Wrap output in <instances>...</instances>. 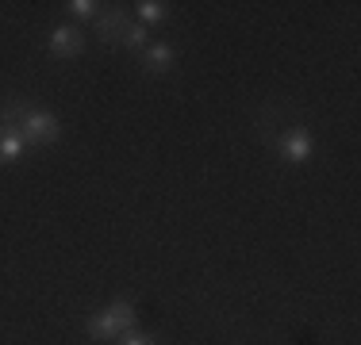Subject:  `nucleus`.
<instances>
[{
    "instance_id": "nucleus-10",
    "label": "nucleus",
    "mask_w": 361,
    "mask_h": 345,
    "mask_svg": "<svg viewBox=\"0 0 361 345\" xmlns=\"http://www.w3.org/2000/svg\"><path fill=\"white\" fill-rule=\"evenodd\" d=\"M100 8H104L100 0H70V4H66V12L77 15V20H97Z\"/></svg>"
},
{
    "instance_id": "nucleus-2",
    "label": "nucleus",
    "mask_w": 361,
    "mask_h": 345,
    "mask_svg": "<svg viewBox=\"0 0 361 345\" xmlns=\"http://www.w3.org/2000/svg\"><path fill=\"white\" fill-rule=\"evenodd\" d=\"M20 134L27 146H54L58 138H62V123H58L54 111L31 108L27 104V111H23V119H20Z\"/></svg>"
},
{
    "instance_id": "nucleus-7",
    "label": "nucleus",
    "mask_w": 361,
    "mask_h": 345,
    "mask_svg": "<svg viewBox=\"0 0 361 345\" xmlns=\"http://www.w3.org/2000/svg\"><path fill=\"white\" fill-rule=\"evenodd\" d=\"M23 150H27V142H23L20 127L0 123V165H16L23 158Z\"/></svg>"
},
{
    "instance_id": "nucleus-3",
    "label": "nucleus",
    "mask_w": 361,
    "mask_h": 345,
    "mask_svg": "<svg viewBox=\"0 0 361 345\" xmlns=\"http://www.w3.org/2000/svg\"><path fill=\"white\" fill-rule=\"evenodd\" d=\"M277 150L288 165H307V161L315 158V134L307 131V127H288V131L281 134Z\"/></svg>"
},
{
    "instance_id": "nucleus-9",
    "label": "nucleus",
    "mask_w": 361,
    "mask_h": 345,
    "mask_svg": "<svg viewBox=\"0 0 361 345\" xmlns=\"http://www.w3.org/2000/svg\"><path fill=\"white\" fill-rule=\"evenodd\" d=\"M119 42H123L127 50H135V54H142V50L150 46V31H146L142 23H135V20H131V23L123 27V34H119Z\"/></svg>"
},
{
    "instance_id": "nucleus-4",
    "label": "nucleus",
    "mask_w": 361,
    "mask_h": 345,
    "mask_svg": "<svg viewBox=\"0 0 361 345\" xmlns=\"http://www.w3.org/2000/svg\"><path fill=\"white\" fill-rule=\"evenodd\" d=\"M127 23H131V15H127L123 4H119V8H108V4H104V8H100V15H97V23H92V34H97L104 46H116Z\"/></svg>"
},
{
    "instance_id": "nucleus-11",
    "label": "nucleus",
    "mask_w": 361,
    "mask_h": 345,
    "mask_svg": "<svg viewBox=\"0 0 361 345\" xmlns=\"http://www.w3.org/2000/svg\"><path fill=\"white\" fill-rule=\"evenodd\" d=\"M116 345H154L150 334H139V330H127V334H119Z\"/></svg>"
},
{
    "instance_id": "nucleus-6",
    "label": "nucleus",
    "mask_w": 361,
    "mask_h": 345,
    "mask_svg": "<svg viewBox=\"0 0 361 345\" xmlns=\"http://www.w3.org/2000/svg\"><path fill=\"white\" fill-rule=\"evenodd\" d=\"M142 69H146V73H154V77H161V73H169V69H173V46H169V42H150V46H146L142 50Z\"/></svg>"
},
{
    "instance_id": "nucleus-5",
    "label": "nucleus",
    "mask_w": 361,
    "mask_h": 345,
    "mask_svg": "<svg viewBox=\"0 0 361 345\" xmlns=\"http://www.w3.org/2000/svg\"><path fill=\"white\" fill-rule=\"evenodd\" d=\"M47 50H50L54 58H77V54L85 50V34H81V27H73V23H58V27H50Z\"/></svg>"
},
{
    "instance_id": "nucleus-8",
    "label": "nucleus",
    "mask_w": 361,
    "mask_h": 345,
    "mask_svg": "<svg viewBox=\"0 0 361 345\" xmlns=\"http://www.w3.org/2000/svg\"><path fill=\"white\" fill-rule=\"evenodd\" d=\"M131 8H135V23H142V27L169 20V4H166V0H139V4H131Z\"/></svg>"
},
{
    "instance_id": "nucleus-1",
    "label": "nucleus",
    "mask_w": 361,
    "mask_h": 345,
    "mask_svg": "<svg viewBox=\"0 0 361 345\" xmlns=\"http://www.w3.org/2000/svg\"><path fill=\"white\" fill-rule=\"evenodd\" d=\"M135 326H139V307L127 303V299H111L104 310H92L85 330L92 341H116L119 334L135 330Z\"/></svg>"
}]
</instances>
